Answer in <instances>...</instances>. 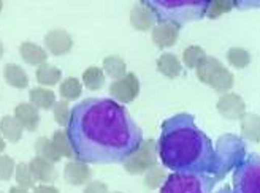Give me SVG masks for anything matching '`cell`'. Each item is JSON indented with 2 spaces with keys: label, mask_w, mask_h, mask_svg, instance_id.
I'll return each instance as SVG.
<instances>
[{
  "label": "cell",
  "mask_w": 260,
  "mask_h": 193,
  "mask_svg": "<svg viewBox=\"0 0 260 193\" xmlns=\"http://www.w3.org/2000/svg\"><path fill=\"white\" fill-rule=\"evenodd\" d=\"M22 127L15 119V115H5L0 119V135L7 141V143L16 144L22 138Z\"/></svg>",
  "instance_id": "obj_22"
},
{
  "label": "cell",
  "mask_w": 260,
  "mask_h": 193,
  "mask_svg": "<svg viewBox=\"0 0 260 193\" xmlns=\"http://www.w3.org/2000/svg\"><path fill=\"white\" fill-rule=\"evenodd\" d=\"M140 80L138 76L132 71H127L122 78L116 80L111 83L108 92L114 101H118L119 105H128L140 95Z\"/></svg>",
  "instance_id": "obj_8"
},
{
  "label": "cell",
  "mask_w": 260,
  "mask_h": 193,
  "mask_svg": "<svg viewBox=\"0 0 260 193\" xmlns=\"http://www.w3.org/2000/svg\"><path fill=\"white\" fill-rule=\"evenodd\" d=\"M19 56L21 59L32 67H40L48 60L46 49L34 42H24L19 46Z\"/></svg>",
  "instance_id": "obj_16"
},
{
  "label": "cell",
  "mask_w": 260,
  "mask_h": 193,
  "mask_svg": "<svg viewBox=\"0 0 260 193\" xmlns=\"http://www.w3.org/2000/svg\"><path fill=\"white\" fill-rule=\"evenodd\" d=\"M59 94L65 101H75L83 95V83L78 78H73V76L65 78L60 81Z\"/></svg>",
  "instance_id": "obj_27"
},
{
  "label": "cell",
  "mask_w": 260,
  "mask_h": 193,
  "mask_svg": "<svg viewBox=\"0 0 260 193\" xmlns=\"http://www.w3.org/2000/svg\"><path fill=\"white\" fill-rule=\"evenodd\" d=\"M233 7H235V4H232V2H210L206 7L205 16L216 19L219 16H222L224 13H229Z\"/></svg>",
  "instance_id": "obj_36"
},
{
  "label": "cell",
  "mask_w": 260,
  "mask_h": 193,
  "mask_svg": "<svg viewBox=\"0 0 260 193\" xmlns=\"http://www.w3.org/2000/svg\"><path fill=\"white\" fill-rule=\"evenodd\" d=\"M5 147H7V141L2 138V135H0V153L5 152Z\"/></svg>",
  "instance_id": "obj_40"
},
{
  "label": "cell",
  "mask_w": 260,
  "mask_h": 193,
  "mask_svg": "<svg viewBox=\"0 0 260 193\" xmlns=\"http://www.w3.org/2000/svg\"><path fill=\"white\" fill-rule=\"evenodd\" d=\"M240 130L244 139L258 144L260 143V115L254 112H246V115L240 121Z\"/></svg>",
  "instance_id": "obj_19"
},
{
  "label": "cell",
  "mask_w": 260,
  "mask_h": 193,
  "mask_svg": "<svg viewBox=\"0 0 260 193\" xmlns=\"http://www.w3.org/2000/svg\"><path fill=\"white\" fill-rule=\"evenodd\" d=\"M4 53H5V46H4L2 40H0V59H2V57H4Z\"/></svg>",
  "instance_id": "obj_41"
},
{
  "label": "cell",
  "mask_w": 260,
  "mask_h": 193,
  "mask_svg": "<svg viewBox=\"0 0 260 193\" xmlns=\"http://www.w3.org/2000/svg\"><path fill=\"white\" fill-rule=\"evenodd\" d=\"M205 57H206V53L202 46L190 45L183 51V60H181V63L190 70H195L203 62Z\"/></svg>",
  "instance_id": "obj_32"
},
{
  "label": "cell",
  "mask_w": 260,
  "mask_h": 193,
  "mask_svg": "<svg viewBox=\"0 0 260 193\" xmlns=\"http://www.w3.org/2000/svg\"><path fill=\"white\" fill-rule=\"evenodd\" d=\"M8 193H30L27 188H22V187H18V185H15V187H11L10 188V191Z\"/></svg>",
  "instance_id": "obj_39"
},
{
  "label": "cell",
  "mask_w": 260,
  "mask_h": 193,
  "mask_svg": "<svg viewBox=\"0 0 260 193\" xmlns=\"http://www.w3.org/2000/svg\"><path fill=\"white\" fill-rule=\"evenodd\" d=\"M83 193H110V188L100 181H90L87 185H84Z\"/></svg>",
  "instance_id": "obj_37"
},
{
  "label": "cell",
  "mask_w": 260,
  "mask_h": 193,
  "mask_svg": "<svg viewBox=\"0 0 260 193\" xmlns=\"http://www.w3.org/2000/svg\"><path fill=\"white\" fill-rule=\"evenodd\" d=\"M159 160V150H157V141L149 138L143 139L138 149L130 153V156L122 162L124 170L132 174V176H140L148 173L151 168L157 165Z\"/></svg>",
  "instance_id": "obj_6"
},
{
  "label": "cell",
  "mask_w": 260,
  "mask_h": 193,
  "mask_svg": "<svg viewBox=\"0 0 260 193\" xmlns=\"http://www.w3.org/2000/svg\"><path fill=\"white\" fill-rule=\"evenodd\" d=\"M155 18L179 25L187 21H195L206 13V2H146Z\"/></svg>",
  "instance_id": "obj_3"
},
{
  "label": "cell",
  "mask_w": 260,
  "mask_h": 193,
  "mask_svg": "<svg viewBox=\"0 0 260 193\" xmlns=\"http://www.w3.org/2000/svg\"><path fill=\"white\" fill-rule=\"evenodd\" d=\"M35 78L40 84V87H51V86H56L60 84L62 81V71L60 68L51 65V63H43V65L37 67L35 70Z\"/></svg>",
  "instance_id": "obj_23"
},
{
  "label": "cell",
  "mask_w": 260,
  "mask_h": 193,
  "mask_svg": "<svg viewBox=\"0 0 260 193\" xmlns=\"http://www.w3.org/2000/svg\"><path fill=\"white\" fill-rule=\"evenodd\" d=\"M214 179L210 174L173 173L160 187V193H213Z\"/></svg>",
  "instance_id": "obj_5"
},
{
  "label": "cell",
  "mask_w": 260,
  "mask_h": 193,
  "mask_svg": "<svg viewBox=\"0 0 260 193\" xmlns=\"http://www.w3.org/2000/svg\"><path fill=\"white\" fill-rule=\"evenodd\" d=\"M102 70L105 76H110L111 80H119L127 73V63L119 56H107L102 62Z\"/></svg>",
  "instance_id": "obj_24"
},
{
  "label": "cell",
  "mask_w": 260,
  "mask_h": 193,
  "mask_svg": "<svg viewBox=\"0 0 260 193\" xmlns=\"http://www.w3.org/2000/svg\"><path fill=\"white\" fill-rule=\"evenodd\" d=\"M164 168L173 173L216 174V150L211 139L195 125L190 114H176L162 124L157 143Z\"/></svg>",
  "instance_id": "obj_2"
},
{
  "label": "cell",
  "mask_w": 260,
  "mask_h": 193,
  "mask_svg": "<svg viewBox=\"0 0 260 193\" xmlns=\"http://www.w3.org/2000/svg\"><path fill=\"white\" fill-rule=\"evenodd\" d=\"M53 115L54 121L57 122L59 127H67L72 118V108L70 103L65 100H57L53 106Z\"/></svg>",
  "instance_id": "obj_34"
},
{
  "label": "cell",
  "mask_w": 260,
  "mask_h": 193,
  "mask_svg": "<svg viewBox=\"0 0 260 193\" xmlns=\"http://www.w3.org/2000/svg\"><path fill=\"white\" fill-rule=\"evenodd\" d=\"M233 84H235V76H233V73L227 67H222L216 73L210 87L213 89L214 92L224 95V94H229L232 91Z\"/></svg>",
  "instance_id": "obj_25"
},
{
  "label": "cell",
  "mask_w": 260,
  "mask_h": 193,
  "mask_svg": "<svg viewBox=\"0 0 260 193\" xmlns=\"http://www.w3.org/2000/svg\"><path fill=\"white\" fill-rule=\"evenodd\" d=\"M246 147L235 135L220 136L216 149V174H225L232 166H238L244 160Z\"/></svg>",
  "instance_id": "obj_7"
},
{
  "label": "cell",
  "mask_w": 260,
  "mask_h": 193,
  "mask_svg": "<svg viewBox=\"0 0 260 193\" xmlns=\"http://www.w3.org/2000/svg\"><path fill=\"white\" fill-rule=\"evenodd\" d=\"M45 49L48 54L53 56H65L69 54L73 48L72 35L63 29H53L45 35Z\"/></svg>",
  "instance_id": "obj_10"
},
{
  "label": "cell",
  "mask_w": 260,
  "mask_h": 193,
  "mask_svg": "<svg viewBox=\"0 0 260 193\" xmlns=\"http://www.w3.org/2000/svg\"><path fill=\"white\" fill-rule=\"evenodd\" d=\"M32 193H60L54 185H49V184H38L34 187Z\"/></svg>",
  "instance_id": "obj_38"
},
{
  "label": "cell",
  "mask_w": 260,
  "mask_h": 193,
  "mask_svg": "<svg viewBox=\"0 0 260 193\" xmlns=\"http://www.w3.org/2000/svg\"><path fill=\"white\" fill-rule=\"evenodd\" d=\"M29 168L35 177V182H40V184H49L53 185V182H56L57 179V171H56V166L54 163H51L42 157H34L29 163Z\"/></svg>",
  "instance_id": "obj_15"
},
{
  "label": "cell",
  "mask_w": 260,
  "mask_h": 193,
  "mask_svg": "<svg viewBox=\"0 0 260 193\" xmlns=\"http://www.w3.org/2000/svg\"><path fill=\"white\" fill-rule=\"evenodd\" d=\"M63 177L70 185L81 187L87 185L92 181V170H90L89 163L81 160H70L63 166Z\"/></svg>",
  "instance_id": "obj_12"
},
{
  "label": "cell",
  "mask_w": 260,
  "mask_h": 193,
  "mask_svg": "<svg viewBox=\"0 0 260 193\" xmlns=\"http://www.w3.org/2000/svg\"><path fill=\"white\" fill-rule=\"evenodd\" d=\"M57 101L56 94L46 87H34L29 92V103L34 105L38 111L53 109L54 103Z\"/></svg>",
  "instance_id": "obj_18"
},
{
  "label": "cell",
  "mask_w": 260,
  "mask_h": 193,
  "mask_svg": "<svg viewBox=\"0 0 260 193\" xmlns=\"http://www.w3.org/2000/svg\"><path fill=\"white\" fill-rule=\"evenodd\" d=\"M5 83L15 89H27L29 87V74L16 63H7L4 68Z\"/></svg>",
  "instance_id": "obj_21"
},
{
  "label": "cell",
  "mask_w": 260,
  "mask_h": 193,
  "mask_svg": "<svg viewBox=\"0 0 260 193\" xmlns=\"http://www.w3.org/2000/svg\"><path fill=\"white\" fill-rule=\"evenodd\" d=\"M53 144L57 150V153L62 157V159H69V160H75V153H73V147H72V143L67 136V132L65 130H56L53 133Z\"/></svg>",
  "instance_id": "obj_29"
},
{
  "label": "cell",
  "mask_w": 260,
  "mask_h": 193,
  "mask_svg": "<svg viewBox=\"0 0 260 193\" xmlns=\"http://www.w3.org/2000/svg\"><path fill=\"white\" fill-rule=\"evenodd\" d=\"M217 193H260V157L243 160L232 177V185Z\"/></svg>",
  "instance_id": "obj_4"
},
{
  "label": "cell",
  "mask_w": 260,
  "mask_h": 193,
  "mask_svg": "<svg viewBox=\"0 0 260 193\" xmlns=\"http://www.w3.org/2000/svg\"><path fill=\"white\" fill-rule=\"evenodd\" d=\"M13 177H15L18 187L27 188V190L35 187V177L29 168V163H18L15 170V176Z\"/></svg>",
  "instance_id": "obj_33"
},
{
  "label": "cell",
  "mask_w": 260,
  "mask_h": 193,
  "mask_svg": "<svg viewBox=\"0 0 260 193\" xmlns=\"http://www.w3.org/2000/svg\"><path fill=\"white\" fill-rule=\"evenodd\" d=\"M155 65H157V71L168 80H175L183 73V63H181L179 57L175 56L173 53L160 54L157 62H155Z\"/></svg>",
  "instance_id": "obj_17"
},
{
  "label": "cell",
  "mask_w": 260,
  "mask_h": 193,
  "mask_svg": "<svg viewBox=\"0 0 260 193\" xmlns=\"http://www.w3.org/2000/svg\"><path fill=\"white\" fill-rule=\"evenodd\" d=\"M216 109L227 121H241L246 115V101L240 94L229 92L219 97Z\"/></svg>",
  "instance_id": "obj_9"
},
{
  "label": "cell",
  "mask_w": 260,
  "mask_h": 193,
  "mask_svg": "<svg viewBox=\"0 0 260 193\" xmlns=\"http://www.w3.org/2000/svg\"><path fill=\"white\" fill-rule=\"evenodd\" d=\"M143 176H145V177H143V184H145V187L148 190H157V188H160L165 184L167 177H168L165 168H164V166H160L159 163L155 165L154 168H151L148 173L143 174Z\"/></svg>",
  "instance_id": "obj_31"
},
{
  "label": "cell",
  "mask_w": 260,
  "mask_h": 193,
  "mask_svg": "<svg viewBox=\"0 0 260 193\" xmlns=\"http://www.w3.org/2000/svg\"><path fill=\"white\" fill-rule=\"evenodd\" d=\"M2 10H4V2L0 0V13H2Z\"/></svg>",
  "instance_id": "obj_42"
},
{
  "label": "cell",
  "mask_w": 260,
  "mask_h": 193,
  "mask_svg": "<svg viewBox=\"0 0 260 193\" xmlns=\"http://www.w3.org/2000/svg\"><path fill=\"white\" fill-rule=\"evenodd\" d=\"M105 81L107 76L103 73L102 67H87L81 74V83L89 91H99V89L105 86Z\"/></svg>",
  "instance_id": "obj_26"
},
{
  "label": "cell",
  "mask_w": 260,
  "mask_h": 193,
  "mask_svg": "<svg viewBox=\"0 0 260 193\" xmlns=\"http://www.w3.org/2000/svg\"><path fill=\"white\" fill-rule=\"evenodd\" d=\"M130 24L138 32H148L152 30L154 25L157 24V18L146 2H140L130 10Z\"/></svg>",
  "instance_id": "obj_13"
},
{
  "label": "cell",
  "mask_w": 260,
  "mask_h": 193,
  "mask_svg": "<svg viewBox=\"0 0 260 193\" xmlns=\"http://www.w3.org/2000/svg\"><path fill=\"white\" fill-rule=\"evenodd\" d=\"M0 193H2V191H0Z\"/></svg>",
  "instance_id": "obj_44"
},
{
  "label": "cell",
  "mask_w": 260,
  "mask_h": 193,
  "mask_svg": "<svg viewBox=\"0 0 260 193\" xmlns=\"http://www.w3.org/2000/svg\"><path fill=\"white\" fill-rule=\"evenodd\" d=\"M113 193H122V191H113Z\"/></svg>",
  "instance_id": "obj_43"
},
{
  "label": "cell",
  "mask_w": 260,
  "mask_h": 193,
  "mask_svg": "<svg viewBox=\"0 0 260 193\" xmlns=\"http://www.w3.org/2000/svg\"><path fill=\"white\" fill-rule=\"evenodd\" d=\"M16 163L7 153H0V181H10L15 176Z\"/></svg>",
  "instance_id": "obj_35"
},
{
  "label": "cell",
  "mask_w": 260,
  "mask_h": 193,
  "mask_svg": "<svg viewBox=\"0 0 260 193\" xmlns=\"http://www.w3.org/2000/svg\"><path fill=\"white\" fill-rule=\"evenodd\" d=\"M179 29H181L179 25H176L173 22L159 21L151 30V38H152L154 45L160 49L175 46L179 38Z\"/></svg>",
  "instance_id": "obj_11"
},
{
  "label": "cell",
  "mask_w": 260,
  "mask_h": 193,
  "mask_svg": "<svg viewBox=\"0 0 260 193\" xmlns=\"http://www.w3.org/2000/svg\"><path fill=\"white\" fill-rule=\"evenodd\" d=\"M222 67H224V63L220 62L219 59H216L213 56H206L200 65L195 68V73H197V78H199L200 83L210 86L213 78L216 76V73Z\"/></svg>",
  "instance_id": "obj_20"
},
{
  "label": "cell",
  "mask_w": 260,
  "mask_h": 193,
  "mask_svg": "<svg viewBox=\"0 0 260 193\" xmlns=\"http://www.w3.org/2000/svg\"><path fill=\"white\" fill-rule=\"evenodd\" d=\"M252 57H251V53L248 49L244 48H240V46H233L227 51V62L233 68H238V70H243L246 67H249Z\"/></svg>",
  "instance_id": "obj_30"
},
{
  "label": "cell",
  "mask_w": 260,
  "mask_h": 193,
  "mask_svg": "<svg viewBox=\"0 0 260 193\" xmlns=\"http://www.w3.org/2000/svg\"><path fill=\"white\" fill-rule=\"evenodd\" d=\"M75 160L86 163H122L143 141L132 115L110 98H87L72 109L67 125Z\"/></svg>",
  "instance_id": "obj_1"
},
{
  "label": "cell",
  "mask_w": 260,
  "mask_h": 193,
  "mask_svg": "<svg viewBox=\"0 0 260 193\" xmlns=\"http://www.w3.org/2000/svg\"><path fill=\"white\" fill-rule=\"evenodd\" d=\"M35 153H37V157H42L51 163H57L62 157L57 153L54 144H53V141L42 136V138H38L35 141Z\"/></svg>",
  "instance_id": "obj_28"
},
{
  "label": "cell",
  "mask_w": 260,
  "mask_h": 193,
  "mask_svg": "<svg viewBox=\"0 0 260 193\" xmlns=\"http://www.w3.org/2000/svg\"><path fill=\"white\" fill-rule=\"evenodd\" d=\"M15 119L19 122V125L22 127V130L27 132H37L38 127H40V111H38L34 105L30 103H19V105L15 108Z\"/></svg>",
  "instance_id": "obj_14"
}]
</instances>
